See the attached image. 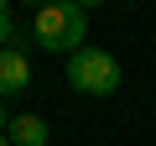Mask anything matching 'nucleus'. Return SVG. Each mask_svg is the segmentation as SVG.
I'll list each match as a JSON object with an SVG mask.
<instances>
[{
	"label": "nucleus",
	"instance_id": "nucleus-1",
	"mask_svg": "<svg viewBox=\"0 0 156 146\" xmlns=\"http://www.w3.org/2000/svg\"><path fill=\"white\" fill-rule=\"evenodd\" d=\"M83 31H89V5H78V0H52L31 16V42L42 52H78L83 47Z\"/></svg>",
	"mask_w": 156,
	"mask_h": 146
},
{
	"label": "nucleus",
	"instance_id": "nucleus-2",
	"mask_svg": "<svg viewBox=\"0 0 156 146\" xmlns=\"http://www.w3.org/2000/svg\"><path fill=\"white\" fill-rule=\"evenodd\" d=\"M68 84L78 89V94H94V99H109L115 89H120V63L104 52V47H78L73 57H68Z\"/></svg>",
	"mask_w": 156,
	"mask_h": 146
},
{
	"label": "nucleus",
	"instance_id": "nucleus-3",
	"mask_svg": "<svg viewBox=\"0 0 156 146\" xmlns=\"http://www.w3.org/2000/svg\"><path fill=\"white\" fill-rule=\"evenodd\" d=\"M21 89H31V63H26V52H21V47H0V99H11V94H21Z\"/></svg>",
	"mask_w": 156,
	"mask_h": 146
},
{
	"label": "nucleus",
	"instance_id": "nucleus-4",
	"mask_svg": "<svg viewBox=\"0 0 156 146\" xmlns=\"http://www.w3.org/2000/svg\"><path fill=\"white\" fill-rule=\"evenodd\" d=\"M5 141H11V146H47V120H42V115H11Z\"/></svg>",
	"mask_w": 156,
	"mask_h": 146
},
{
	"label": "nucleus",
	"instance_id": "nucleus-5",
	"mask_svg": "<svg viewBox=\"0 0 156 146\" xmlns=\"http://www.w3.org/2000/svg\"><path fill=\"white\" fill-rule=\"evenodd\" d=\"M16 37H21V21L11 16V5H5V0H0V47H11Z\"/></svg>",
	"mask_w": 156,
	"mask_h": 146
},
{
	"label": "nucleus",
	"instance_id": "nucleus-6",
	"mask_svg": "<svg viewBox=\"0 0 156 146\" xmlns=\"http://www.w3.org/2000/svg\"><path fill=\"white\" fill-rule=\"evenodd\" d=\"M11 130V115H5V104H0V136H5Z\"/></svg>",
	"mask_w": 156,
	"mask_h": 146
},
{
	"label": "nucleus",
	"instance_id": "nucleus-7",
	"mask_svg": "<svg viewBox=\"0 0 156 146\" xmlns=\"http://www.w3.org/2000/svg\"><path fill=\"white\" fill-rule=\"evenodd\" d=\"M0 146H11V141H5V136H0Z\"/></svg>",
	"mask_w": 156,
	"mask_h": 146
}]
</instances>
